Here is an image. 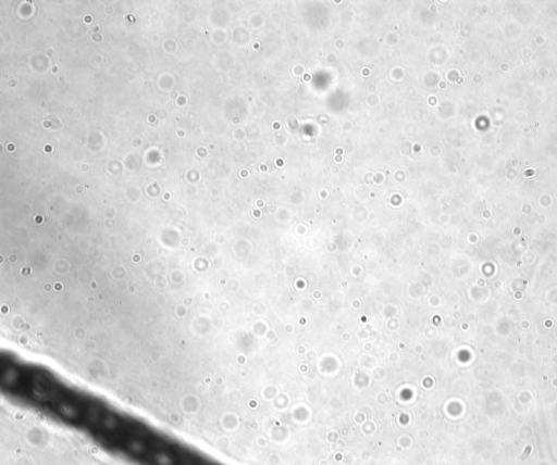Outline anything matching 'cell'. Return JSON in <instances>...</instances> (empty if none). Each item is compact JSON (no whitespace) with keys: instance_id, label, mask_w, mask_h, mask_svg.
I'll return each instance as SVG.
<instances>
[{"instance_id":"6da1fadb","label":"cell","mask_w":557,"mask_h":465,"mask_svg":"<svg viewBox=\"0 0 557 465\" xmlns=\"http://www.w3.org/2000/svg\"><path fill=\"white\" fill-rule=\"evenodd\" d=\"M85 438L132 465H221L199 449L113 405L96 416Z\"/></svg>"},{"instance_id":"7a4b0ae2","label":"cell","mask_w":557,"mask_h":465,"mask_svg":"<svg viewBox=\"0 0 557 465\" xmlns=\"http://www.w3.org/2000/svg\"><path fill=\"white\" fill-rule=\"evenodd\" d=\"M532 451V447L528 445L524 450V452L521 454L520 456V460L523 461L527 458V456L530 454V452Z\"/></svg>"}]
</instances>
